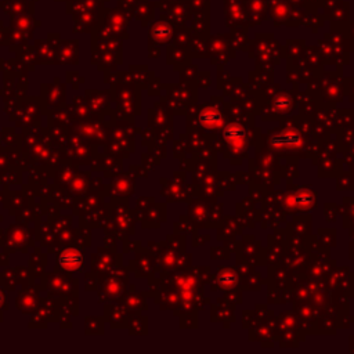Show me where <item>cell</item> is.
I'll return each mask as SVG.
<instances>
[{
  "label": "cell",
  "instance_id": "1",
  "mask_svg": "<svg viewBox=\"0 0 354 354\" xmlns=\"http://www.w3.org/2000/svg\"><path fill=\"white\" fill-rule=\"evenodd\" d=\"M60 266L68 271H78L83 267V255L77 249H68L63 252L58 257Z\"/></svg>",
  "mask_w": 354,
  "mask_h": 354
},
{
  "label": "cell",
  "instance_id": "2",
  "mask_svg": "<svg viewBox=\"0 0 354 354\" xmlns=\"http://www.w3.org/2000/svg\"><path fill=\"white\" fill-rule=\"evenodd\" d=\"M300 136L296 132H284L281 134L274 136L270 140V144L278 148H293V147L300 146Z\"/></svg>",
  "mask_w": 354,
  "mask_h": 354
},
{
  "label": "cell",
  "instance_id": "3",
  "mask_svg": "<svg viewBox=\"0 0 354 354\" xmlns=\"http://www.w3.org/2000/svg\"><path fill=\"white\" fill-rule=\"evenodd\" d=\"M199 120L202 125L206 127H217L222 125V115L215 110H206V111L201 112Z\"/></svg>",
  "mask_w": 354,
  "mask_h": 354
},
{
  "label": "cell",
  "instance_id": "4",
  "mask_svg": "<svg viewBox=\"0 0 354 354\" xmlns=\"http://www.w3.org/2000/svg\"><path fill=\"white\" fill-rule=\"evenodd\" d=\"M243 137V132L241 127H238L236 125H231L226 130V139H229L230 141H233V140H238V139H242Z\"/></svg>",
  "mask_w": 354,
  "mask_h": 354
},
{
  "label": "cell",
  "instance_id": "5",
  "mask_svg": "<svg viewBox=\"0 0 354 354\" xmlns=\"http://www.w3.org/2000/svg\"><path fill=\"white\" fill-rule=\"evenodd\" d=\"M220 279H224V284L227 285H231L234 281H236V278L233 277V275H230V274H224V275L220 277Z\"/></svg>",
  "mask_w": 354,
  "mask_h": 354
}]
</instances>
